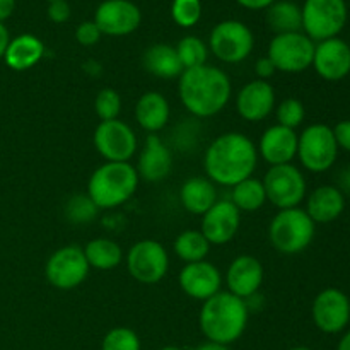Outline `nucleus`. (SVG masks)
<instances>
[{"label": "nucleus", "instance_id": "17", "mask_svg": "<svg viewBox=\"0 0 350 350\" xmlns=\"http://www.w3.org/2000/svg\"><path fill=\"white\" fill-rule=\"evenodd\" d=\"M241 226V212L231 200H217L202 215V234L211 245L222 246L231 241Z\"/></svg>", "mask_w": 350, "mask_h": 350}, {"label": "nucleus", "instance_id": "33", "mask_svg": "<svg viewBox=\"0 0 350 350\" xmlns=\"http://www.w3.org/2000/svg\"><path fill=\"white\" fill-rule=\"evenodd\" d=\"M101 350H142L140 338L132 328L116 327L105 335Z\"/></svg>", "mask_w": 350, "mask_h": 350}, {"label": "nucleus", "instance_id": "24", "mask_svg": "<svg viewBox=\"0 0 350 350\" xmlns=\"http://www.w3.org/2000/svg\"><path fill=\"white\" fill-rule=\"evenodd\" d=\"M44 53L46 50H44L43 41L34 34L24 33L16 38H10L5 55H3V62L10 70L24 72L40 64Z\"/></svg>", "mask_w": 350, "mask_h": 350}, {"label": "nucleus", "instance_id": "43", "mask_svg": "<svg viewBox=\"0 0 350 350\" xmlns=\"http://www.w3.org/2000/svg\"><path fill=\"white\" fill-rule=\"evenodd\" d=\"M16 10V0H0V23H5Z\"/></svg>", "mask_w": 350, "mask_h": 350}, {"label": "nucleus", "instance_id": "15", "mask_svg": "<svg viewBox=\"0 0 350 350\" xmlns=\"http://www.w3.org/2000/svg\"><path fill=\"white\" fill-rule=\"evenodd\" d=\"M94 23L106 36H129L139 29L142 12L132 0H105L96 9Z\"/></svg>", "mask_w": 350, "mask_h": 350}, {"label": "nucleus", "instance_id": "22", "mask_svg": "<svg viewBox=\"0 0 350 350\" xmlns=\"http://www.w3.org/2000/svg\"><path fill=\"white\" fill-rule=\"evenodd\" d=\"M258 154L270 166L291 164L297 156L296 130L282 125H272L262 133L258 142Z\"/></svg>", "mask_w": 350, "mask_h": 350}, {"label": "nucleus", "instance_id": "31", "mask_svg": "<svg viewBox=\"0 0 350 350\" xmlns=\"http://www.w3.org/2000/svg\"><path fill=\"white\" fill-rule=\"evenodd\" d=\"M231 202L239 212L260 211L267 204V193L263 183L256 178H248L241 183L234 185L231 191Z\"/></svg>", "mask_w": 350, "mask_h": 350}, {"label": "nucleus", "instance_id": "12", "mask_svg": "<svg viewBox=\"0 0 350 350\" xmlns=\"http://www.w3.org/2000/svg\"><path fill=\"white\" fill-rule=\"evenodd\" d=\"M88 260L84 250L75 245L57 250L44 265V277L48 282L60 291H72L81 286L89 275Z\"/></svg>", "mask_w": 350, "mask_h": 350}, {"label": "nucleus", "instance_id": "44", "mask_svg": "<svg viewBox=\"0 0 350 350\" xmlns=\"http://www.w3.org/2000/svg\"><path fill=\"white\" fill-rule=\"evenodd\" d=\"M10 41V34L9 29L5 27V24L0 23V60H3V55H5L7 44Z\"/></svg>", "mask_w": 350, "mask_h": 350}, {"label": "nucleus", "instance_id": "48", "mask_svg": "<svg viewBox=\"0 0 350 350\" xmlns=\"http://www.w3.org/2000/svg\"><path fill=\"white\" fill-rule=\"evenodd\" d=\"M159 350H183V349L176 347V345H166V347H163V349H159Z\"/></svg>", "mask_w": 350, "mask_h": 350}, {"label": "nucleus", "instance_id": "46", "mask_svg": "<svg viewBox=\"0 0 350 350\" xmlns=\"http://www.w3.org/2000/svg\"><path fill=\"white\" fill-rule=\"evenodd\" d=\"M193 350H231L228 345H221V344H214V342H205V344L198 345L197 349Z\"/></svg>", "mask_w": 350, "mask_h": 350}, {"label": "nucleus", "instance_id": "9", "mask_svg": "<svg viewBox=\"0 0 350 350\" xmlns=\"http://www.w3.org/2000/svg\"><path fill=\"white\" fill-rule=\"evenodd\" d=\"M255 48L253 31L241 21L228 19L215 24L208 36V50L224 64H239Z\"/></svg>", "mask_w": 350, "mask_h": 350}, {"label": "nucleus", "instance_id": "20", "mask_svg": "<svg viewBox=\"0 0 350 350\" xmlns=\"http://www.w3.org/2000/svg\"><path fill=\"white\" fill-rule=\"evenodd\" d=\"M263 265L258 258L252 255H239L229 263L226 272L228 293L234 294L239 299H250L260 291L263 284Z\"/></svg>", "mask_w": 350, "mask_h": 350}, {"label": "nucleus", "instance_id": "45", "mask_svg": "<svg viewBox=\"0 0 350 350\" xmlns=\"http://www.w3.org/2000/svg\"><path fill=\"white\" fill-rule=\"evenodd\" d=\"M338 188L342 190V193H350V167L349 170L342 171L340 174V183H338Z\"/></svg>", "mask_w": 350, "mask_h": 350}, {"label": "nucleus", "instance_id": "28", "mask_svg": "<svg viewBox=\"0 0 350 350\" xmlns=\"http://www.w3.org/2000/svg\"><path fill=\"white\" fill-rule=\"evenodd\" d=\"M267 24L275 34L297 33L303 31V16L301 7L291 0H275L267 9Z\"/></svg>", "mask_w": 350, "mask_h": 350}, {"label": "nucleus", "instance_id": "11", "mask_svg": "<svg viewBox=\"0 0 350 350\" xmlns=\"http://www.w3.org/2000/svg\"><path fill=\"white\" fill-rule=\"evenodd\" d=\"M125 262L130 277L146 286L161 282L170 270V255L156 239L137 241L126 253Z\"/></svg>", "mask_w": 350, "mask_h": 350}, {"label": "nucleus", "instance_id": "41", "mask_svg": "<svg viewBox=\"0 0 350 350\" xmlns=\"http://www.w3.org/2000/svg\"><path fill=\"white\" fill-rule=\"evenodd\" d=\"M275 72V67H273V64L270 62L269 57L258 58V62L255 64V74L260 81H267V79L272 77Z\"/></svg>", "mask_w": 350, "mask_h": 350}, {"label": "nucleus", "instance_id": "21", "mask_svg": "<svg viewBox=\"0 0 350 350\" xmlns=\"http://www.w3.org/2000/svg\"><path fill=\"white\" fill-rule=\"evenodd\" d=\"M137 174L140 180L157 183L170 176L173 170V154L156 133H149L137 161Z\"/></svg>", "mask_w": 350, "mask_h": 350}, {"label": "nucleus", "instance_id": "35", "mask_svg": "<svg viewBox=\"0 0 350 350\" xmlns=\"http://www.w3.org/2000/svg\"><path fill=\"white\" fill-rule=\"evenodd\" d=\"M171 17L180 27H193L202 19V0H173Z\"/></svg>", "mask_w": 350, "mask_h": 350}, {"label": "nucleus", "instance_id": "7", "mask_svg": "<svg viewBox=\"0 0 350 350\" xmlns=\"http://www.w3.org/2000/svg\"><path fill=\"white\" fill-rule=\"evenodd\" d=\"M338 146L334 129L325 123H313L297 135L299 163L311 173H325L338 157Z\"/></svg>", "mask_w": 350, "mask_h": 350}, {"label": "nucleus", "instance_id": "10", "mask_svg": "<svg viewBox=\"0 0 350 350\" xmlns=\"http://www.w3.org/2000/svg\"><path fill=\"white\" fill-rule=\"evenodd\" d=\"M314 44L317 43L310 40L303 31L275 34L269 44L267 57L270 58L275 70L286 74H301L313 65Z\"/></svg>", "mask_w": 350, "mask_h": 350}, {"label": "nucleus", "instance_id": "38", "mask_svg": "<svg viewBox=\"0 0 350 350\" xmlns=\"http://www.w3.org/2000/svg\"><path fill=\"white\" fill-rule=\"evenodd\" d=\"M103 33L99 31V27L96 26L94 21H84L82 24H79L77 29H75V40L79 41V44L82 46H92V44L99 43Z\"/></svg>", "mask_w": 350, "mask_h": 350}, {"label": "nucleus", "instance_id": "25", "mask_svg": "<svg viewBox=\"0 0 350 350\" xmlns=\"http://www.w3.org/2000/svg\"><path fill=\"white\" fill-rule=\"evenodd\" d=\"M171 108L167 99L157 91H147L139 98L135 105V120L149 133H157L167 125Z\"/></svg>", "mask_w": 350, "mask_h": 350}, {"label": "nucleus", "instance_id": "1", "mask_svg": "<svg viewBox=\"0 0 350 350\" xmlns=\"http://www.w3.org/2000/svg\"><path fill=\"white\" fill-rule=\"evenodd\" d=\"M258 150L245 133L228 132L215 137L204 156L205 174L214 185L234 187L253 176Z\"/></svg>", "mask_w": 350, "mask_h": 350}, {"label": "nucleus", "instance_id": "49", "mask_svg": "<svg viewBox=\"0 0 350 350\" xmlns=\"http://www.w3.org/2000/svg\"><path fill=\"white\" fill-rule=\"evenodd\" d=\"M289 350H313V349H310V347H303V345H301V347H293V349H289Z\"/></svg>", "mask_w": 350, "mask_h": 350}, {"label": "nucleus", "instance_id": "32", "mask_svg": "<svg viewBox=\"0 0 350 350\" xmlns=\"http://www.w3.org/2000/svg\"><path fill=\"white\" fill-rule=\"evenodd\" d=\"M176 53L180 57L183 68L200 67L207 64L208 58V46L198 36H185L181 38L180 43L176 44Z\"/></svg>", "mask_w": 350, "mask_h": 350}, {"label": "nucleus", "instance_id": "39", "mask_svg": "<svg viewBox=\"0 0 350 350\" xmlns=\"http://www.w3.org/2000/svg\"><path fill=\"white\" fill-rule=\"evenodd\" d=\"M48 19L55 24H62L67 23L72 16L70 5H68L67 0H57V2H50L48 3Z\"/></svg>", "mask_w": 350, "mask_h": 350}, {"label": "nucleus", "instance_id": "34", "mask_svg": "<svg viewBox=\"0 0 350 350\" xmlns=\"http://www.w3.org/2000/svg\"><path fill=\"white\" fill-rule=\"evenodd\" d=\"M277 125H282L286 129L296 130L297 126L303 125L306 118V108L303 103L296 98H287L275 108Z\"/></svg>", "mask_w": 350, "mask_h": 350}, {"label": "nucleus", "instance_id": "42", "mask_svg": "<svg viewBox=\"0 0 350 350\" xmlns=\"http://www.w3.org/2000/svg\"><path fill=\"white\" fill-rule=\"evenodd\" d=\"M275 0H236V3L248 10H267Z\"/></svg>", "mask_w": 350, "mask_h": 350}, {"label": "nucleus", "instance_id": "3", "mask_svg": "<svg viewBox=\"0 0 350 350\" xmlns=\"http://www.w3.org/2000/svg\"><path fill=\"white\" fill-rule=\"evenodd\" d=\"M250 308L245 299L231 293H217L204 301L198 317L200 332L207 342L231 345L241 338L248 325Z\"/></svg>", "mask_w": 350, "mask_h": 350}, {"label": "nucleus", "instance_id": "36", "mask_svg": "<svg viewBox=\"0 0 350 350\" xmlns=\"http://www.w3.org/2000/svg\"><path fill=\"white\" fill-rule=\"evenodd\" d=\"M99 208L96 207L94 202L85 195H74L70 200L65 204V215L74 224H85L96 217Z\"/></svg>", "mask_w": 350, "mask_h": 350}, {"label": "nucleus", "instance_id": "26", "mask_svg": "<svg viewBox=\"0 0 350 350\" xmlns=\"http://www.w3.org/2000/svg\"><path fill=\"white\" fill-rule=\"evenodd\" d=\"M142 65L149 74L154 77L164 79V81H173L180 79L183 74V65L176 53V48L166 43H156L144 51Z\"/></svg>", "mask_w": 350, "mask_h": 350}, {"label": "nucleus", "instance_id": "16", "mask_svg": "<svg viewBox=\"0 0 350 350\" xmlns=\"http://www.w3.org/2000/svg\"><path fill=\"white\" fill-rule=\"evenodd\" d=\"M311 67L323 81H342L350 74V44L338 36L318 41Z\"/></svg>", "mask_w": 350, "mask_h": 350}, {"label": "nucleus", "instance_id": "29", "mask_svg": "<svg viewBox=\"0 0 350 350\" xmlns=\"http://www.w3.org/2000/svg\"><path fill=\"white\" fill-rule=\"evenodd\" d=\"M89 267L96 270H113L122 263L123 252L120 245L108 238H96L84 248Z\"/></svg>", "mask_w": 350, "mask_h": 350}, {"label": "nucleus", "instance_id": "50", "mask_svg": "<svg viewBox=\"0 0 350 350\" xmlns=\"http://www.w3.org/2000/svg\"><path fill=\"white\" fill-rule=\"evenodd\" d=\"M46 2H48V3H50V2H57V0H46Z\"/></svg>", "mask_w": 350, "mask_h": 350}, {"label": "nucleus", "instance_id": "30", "mask_svg": "<svg viewBox=\"0 0 350 350\" xmlns=\"http://www.w3.org/2000/svg\"><path fill=\"white\" fill-rule=\"evenodd\" d=\"M211 246L212 245L207 241V238L197 229H187L174 239V253L185 263H195L205 260L208 252H211Z\"/></svg>", "mask_w": 350, "mask_h": 350}, {"label": "nucleus", "instance_id": "47", "mask_svg": "<svg viewBox=\"0 0 350 350\" xmlns=\"http://www.w3.org/2000/svg\"><path fill=\"white\" fill-rule=\"evenodd\" d=\"M337 350H350V330H347L342 335V338L338 340Z\"/></svg>", "mask_w": 350, "mask_h": 350}, {"label": "nucleus", "instance_id": "27", "mask_svg": "<svg viewBox=\"0 0 350 350\" xmlns=\"http://www.w3.org/2000/svg\"><path fill=\"white\" fill-rule=\"evenodd\" d=\"M180 202L190 214L204 215L217 202L215 185L205 176H193L181 185Z\"/></svg>", "mask_w": 350, "mask_h": 350}, {"label": "nucleus", "instance_id": "2", "mask_svg": "<svg viewBox=\"0 0 350 350\" xmlns=\"http://www.w3.org/2000/svg\"><path fill=\"white\" fill-rule=\"evenodd\" d=\"M181 105L197 118H211L228 106L232 94L229 75L214 65L187 68L178 81Z\"/></svg>", "mask_w": 350, "mask_h": 350}, {"label": "nucleus", "instance_id": "6", "mask_svg": "<svg viewBox=\"0 0 350 350\" xmlns=\"http://www.w3.org/2000/svg\"><path fill=\"white\" fill-rule=\"evenodd\" d=\"M303 33L314 43L337 38L347 24L345 0H304L301 7Z\"/></svg>", "mask_w": 350, "mask_h": 350}, {"label": "nucleus", "instance_id": "40", "mask_svg": "<svg viewBox=\"0 0 350 350\" xmlns=\"http://www.w3.org/2000/svg\"><path fill=\"white\" fill-rule=\"evenodd\" d=\"M334 135L337 140L338 149L350 152V120H342L334 126Z\"/></svg>", "mask_w": 350, "mask_h": 350}, {"label": "nucleus", "instance_id": "5", "mask_svg": "<svg viewBox=\"0 0 350 350\" xmlns=\"http://www.w3.org/2000/svg\"><path fill=\"white\" fill-rule=\"evenodd\" d=\"M317 224L301 207L279 211L269 226L270 245L284 255H297L313 243Z\"/></svg>", "mask_w": 350, "mask_h": 350}, {"label": "nucleus", "instance_id": "13", "mask_svg": "<svg viewBox=\"0 0 350 350\" xmlns=\"http://www.w3.org/2000/svg\"><path fill=\"white\" fill-rule=\"evenodd\" d=\"M96 150L106 163H129L137 152V135L120 118L101 122L92 135Z\"/></svg>", "mask_w": 350, "mask_h": 350}, {"label": "nucleus", "instance_id": "18", "mask_svg": "<svg viewBox=\"0 0 350 350\" xmlns=\"http://www.w3.org/2000/svg\"><path fill=\"white\" fill-rule=\"evenodd\" d=\"M275 109V89L269 81L248 82L236 94V111L250 123L263 122Z\"/></svg>", "mask_w": 350, "mask_h": 350}, {"label": "nucleus", "instance_id": "19", "mask_svg": "<svg viewBox=\"0 0 350 350\" xmlns=\"http://www.w3.org/2000/svg\"><path fill=\"white\" fill-rule=\"evenodd\" d=\"M181 291L188 297L197 301H207L217 293H221L222 275L214 263L202 262L187 263L178 277Z\"/></svg>", "mask_w": 350, "mask_h": 350}, {"label": "nucleus", "instance_id": "14", "mask_svg": "<svg viewBox=\"0 0 350 350\" xmlns=\"http://www.w3.org/2000/svg\"><path fill=\"white\" fill-rule=\"evenodd\" d=\"M311 318L314 327L327 335L345 332L350 323L349 296L337 287L323 289L313 301Z\"/></svg>", "mask_w": 350, "mask_h": 350}, {"label": "nucleus", "instance_id": "37", "mask_svg": "<svg viewBox=\"0 0 350 350\" xmlns=\"http://www.w3.org/2000/svg\"><path fill=\"white\" fill-rule=\"evenodd\" d=\"M94 111L101 122H109V120L118 118L122 111V98L118 91L111 88H105L96 94L94 99Z\"/></svg>", "mask_w": 350, "mask_h": 350}, {"label": "nucleus", "instance_id": "8", "mask_svg": "<svg viewBox=\"0 0 350 350\" xmlns=\"http://www.w3.org/2000/svg\"><path fill=\"white\" fill-rule=\"evenodd\" d=\"M262 183L265 188L267 202L279 211L299 207V204H303L306 198V178L293 163L270 166Z\"/></svg>", "mask_w": 350, "mask_h": 350}, {"label": "nucleus", "instance_id": "23", "mask_svg": "<svg viewBox=\"0 0 350 350\" xmlns=\"http://www.w3.org/2000/svg\"><path fill=\"white\" fill-rule=\"evenodd\" d=\"M306 214L314 224H330L345 211V195L334 185H321L306 197Z\"/></svg>", "mask_w": 350, "mask_h": 350}, {"label": "nucleus", "instance_id": "51", "mask_svg": "<svg viewBox=\"0 0 350 350\" xmlns=\"http://www.w3.org/2000/svg\"><path fill=\"white\" fill-rule=\"evenodd\" d=\"M349 306H350V296H349Z\"/></svg>", "mask_w": 350, "mask_h": 350}, {"label": "nucleus", "instance_id": "4", "mask_svg": "<svg viewBox=\"0 0 350 350\" xmlns=\"http://www.w3.org/2000/svg\"><path fill=\"white\" fill-rule=\"evenodd\" d=\"M139 174L130 163H105L88 181V197L98 208L111 211L133 197L139 187Z\"/></svg>", "mask_w": 350, "mask_h": 350}]
</instances>
